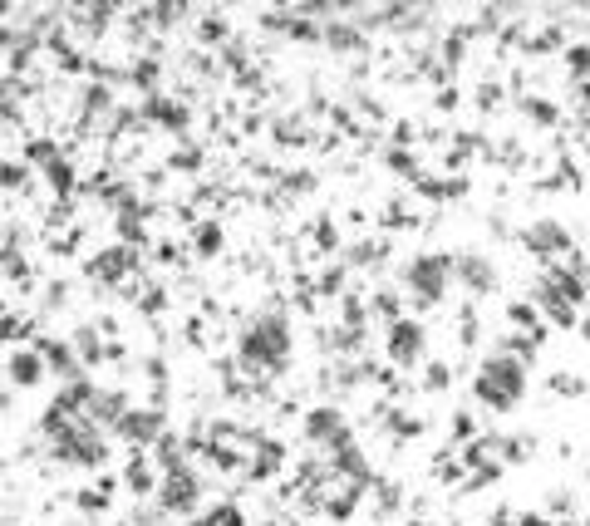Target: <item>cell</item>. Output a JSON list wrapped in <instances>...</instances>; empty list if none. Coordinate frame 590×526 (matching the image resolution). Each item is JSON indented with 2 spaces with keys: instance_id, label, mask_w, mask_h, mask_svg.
Here are the masks:
<instances>
[{
  "instance_id": "cell-20",
  "label": "cell",
  "mask_w": 590,
  "mask_h": 526,
  "mask_svg": "<svg viewBox=\"0 0 590 526\" xmlns=\"http://www.w3.org/2000/svg\"><path fill=\"white\" fill-rule=\"evenodd\" d=\"M418 384H423V394H443V389L453 384V369H448L443 359H433V364H423V379H418Z\"/></svg>"
},
{
  "instance_id": "cell-15",
  "label": "cell",
  "mask_w": 590,
  "mask_h": 526,
  "mask_svg": "<svg viewBox=\"0 0 590 526\" xmlns=\"http://www.w3.org/2000/svg\"><path fill=\"white\" fill-rule=\"evenodd\" d=\"M404 502H409V497H404V482L389 477V472H379V482L369 487V507H374V517H379V522H394V517L404 512Z\"/></svg>"
},
{
  "instance_id": "cell-5",
  "label": "cell",
  "mask_w": 590,
  "mask_h": 526,
  "mask_svg": "<svg viewBox=\"0 0 590 526\" xmlns=\"http://www.w3.org/2000/svg\"><path fill=\"white\" fill-rule=\"evenodd\" d=\"M300 438H305L320 458H335L340 448L359 443V438H354L350 413L340 409V404H315V409H305V418H300Z\"/></svg>"
},
{
  "instance_id": "cell-13",
  "label": "cell",
  "mask_w": 590,
  "mask_h": 526,
  "mask_svg": "<svg viewBox=\"0 0 590 526\" xmlns=\"http://www.w3.org/2000/svg\"><path fill=\"white\" fill-rule=\"evenodd\" d=\"M281 468H286V443L266 433L256 443V453L246 458V482H271V477H281Z\"/></svg>"
},
{
  "instance_id": "cell-2",
  "label": "cell",
  "mask_w": 590,
  "mask_h": 526,
  "mask_svg": "<svg viewBox=\"0 0 590 526\" xmlns=\"http://www.w3.org/2000/svg\"><path fill=\"white\" fill-rule=\"evenodd\" d=\"M35 433H40V448L55 458L59 468L69 472H99L109 463V438H104V423H94L89 413H74L64 409V404H45L40 413V423H35Z\"/></svg>"
},
{
  "instance_id": "cell-16",
  "label": "cell",
  "mask_w": 590,
  "mask_h": 526,
  "mask_svg": "<svg viewBox=\"0 0 590 526\" xmlns=\"http://www.w3.org/2000/svg\"><path fill=\"white\" fill-rule=\"evenodd\" d=\"M187 246H192V256H197V261H212V256H222V251H227V232H222V222H217V217H202V222H192Z\"/></svg>"
},
{
  "instance_id": "cell-26",
  "label": "cell",
  "mask_w": 590,
  "mask_h": 526,
  "mask_svg": "<svg viewBox=\"0 0 590 526\" xmlns=\"http://www.w3.org/2000/svg\"><path fill=\"white\" fill-rule=\"evenodd\" d=\"M581 335H586V340H590V315H586V320H581Z\"/></svg>"
},
{
  "instance_id": "cell-8",
  "label": "cell",
  "mask_w": 590,
  "mask_h": 526,
  "mask_svg": "<svg viewBox=\"0 0 590 526\" xmlns=\"http://www.w3.org/2000/svg\"><path fill=\"white\" fill-rule=\"evenodd\" d=\"M522 246L551 266V261L571 256V232H566V222H556V217H536V222L522 227Z\"/></svg>"
},
{
  "instance_id": "cell-27",
  "label": "cell",
  "mask_w": 590,
  "mask_h": 526,
  "mask_svg": "<svg viewBox=\"0 0 590 526\" xmlns=\"http://www.w3.org/2000/svg\"><path fill=\"white\" fill-rule=\"evenodd\" d=\"M586 261H590V256H586Z\"/></svg>"
},
{
  "instance_id": "cell-10",
  "label": "cell",
  "mask_w": 590,
  "mask_h": 526,
  "mask_svg": "<svg viewBox=\"0 0 590 526\" xmlns=\"http://www.w3.org/2000/svg\"><path fill=\"white\" fill-rule=\"evenodd\" d=\"M5 374H10L15 389H40L45 374H50V364H45L40 345H15V350L5 354Z\"/></svg>"
},
{
  "instance_id": "cell-21",
  "label": "cell",
  "mask_w": 590,
  "mask_h": 526,
  "mask_svg": "<svg viewBox=\"0 0 590 526\" xmlns=\"http://www.w3.org/2000/svg\"><path fill=\"white\" fill-rule=\"evenodd\" d=\"M384 163H389L394 173H404V177H423V163H418V153H413V148H389V153H384Z\"/></svg>"
},
{
  "instance_id": "cell-25",
  "label": "cell",
  "mask_w": 590,
  "mask_h": 526,
  "mask_svg": "<svg viewBox=\"0 0 590 526\" xmlns=\"http://www.w3.org/2000/svg\"><path fill=\"white\" fill-rule=\"evenodd\" d=\"M394 526H428L423 517H409V522H394Z\"/></svg>"
},
{
  "instance_id": "cell-17",
  "label": "cell",
  "mask_w": 590,
  "mask_h": 526,
  "mask_svg": "<svg viewBox=\"0 0 590 526\" xmlns=\"http://www.w3.org/2000/svg\"><path fill=\"white\" fill-rule=\"evenodd\" d=\"M384 433H389V438H399V443H413V438H423V433H428V423H423V418H413V413H404V409H389V404H384Z\"/></svg>"
},
{
  "instance_id": "cell-22",
  "label": "cell",
  "mask_w": 590,
  "mask_h": 526,
  "mask_svg": "<svg viewBox=\"0 0 590 526\" xmlns=\"http://www.w3.org/2000/svg\"><path fill=\"white\" fill-rule=\"evenodd\" d=\"M566 69H571V79L581 84L590 69V40H576V45H566Z\"/></svg>"
},
{
  "instance_id": "cell-11",
  "label": "cell",
  "mask_w": 590,
  "mask_h": 526,
  "mask_svg": "<svg viewBox=\"0 0 590 526\" xmlns=\"http://www.w3.org/2000/svg\"><path fill=\"white\" fill-rule=\"evenodd\" d=\"M123 492H133L138 502H153L158 497V482H163V472L153 463V453H128V463H123Z\"/></svg>"
},
{
  "instance_id": "cell-7",
  "label": "cell",
  "mask_w": 590,
  "mask_h": 526,
  "mask_svg": "<svg viewBox=\"0 0 590 526\" xmlns=\"http://www.w3.org/2000/svg\"><path fill=\"white\" fill-rule=\"evenodd\" d=\"M133 271H138V251L123 246V241L104 246V251H94V256L84 261V276H89L94 286H118V281H128Z\"/></svg>"
},
{
  "instance_id": "cell-4",
  "label": "cell",
  "mask_w": 590,
  "mask_h": 526,
  "mask_svg": "<svg viewBox=\"0 0 590 526\" xmlns=\"http://www.w3.org/2000/svg\"><path fill=\"white\" fill-rule=\"evenodd\" d=\"M458 281V256L448 251H418L404 261V291L413 295V305H443V295Z\"/></svg>"
},
{
  "instance_id": "cell-9",
  "label": "cell",
  "mask_w": 590,
  "mask_h": 526,
  "mask_svg": "<svg viewBox=\"0 0 590 526\" xmlns=\"http://www.w3.org/2000/svg\"><path fill=\"white\" fill-rule=\"evenodd\" d=\"M384 350H389L394 364H418L423 350H428V330H423V320L399 315V320L389 325V335H384Z\"/></svg>"
},
{
  "instance_id": "cell-3",
  "label": "cell",
  "mask_w": 590,
  "mask_h": 526,
  "mask_svg": "<svg viewBox=\"0 0 590 526\" xmlns=\"http://www.w3.org/2000/svg\"><path fill=\"white\" fill-rule=\"evenodd\" d=\"M527 389H531L527 364L507 350L482 354L477 369H472V404H482V409H492V413H512L527 399Z\"/></svg>"
},
{
  "instance_id": "cell-6",
  "label": "cell",
  "mask_w": 590,
  "mask_h": 526,
  "mask_svg": "<svg viewBox=\"0 0 590 526\" xmlns=\"http://www.w3.org/2000/svg\"><path fill=\"white\" fill-rule=\"evenodd\" d=\"M202 497H207V482H202V472L192 468V463L163 472V482H158V507H163L177 526L207 512V507H202Z\"/></svg>"
},
{
  "instance_id": "cell-12",
  "label": "cell",
  "mask_w": 590,
  "mask_h": 526,
  "mask_svg": "<svg viewBox=\"0 0 590 526\" xmlns=\"http://www.w3.org/2000/svg\"><path fill=\"white\" fill-rule=\"evenodd\" d=\"M458 281L468 286V295L497 291V266H492V256H482V251H458Z\"/></svg>"
},
{
  "instance_id": "cell-1",
  "label": "cell",
  "mask_w": 590,
  "mask_h": 526,
  "mask_svg": "<svg viewBox=\"0 0 590 526\" xmlns=\"http://www.w3.org/2000/svg\"><path fill=\"white\" fill-rule=\"evenodd\" d=\"M291 359H295V330H291V315L281 310V300H271V305H261L256 315L241 320L232 364L246 379H256V384L281 379L291 369Z\"/></svg>"
},
{
  "instance_id": "cell-18",
  "label": "cell",
  "mask_w": 590,
  "mask_h": 526,
  "mask_svg": "<svg viewBox=\"0 0 590 526\" xmlns=\"http://www.w3.org/2000/svg\"><path fill=\"white\" fill-rule=\"evenodd\" d=\"M325 45H330V50H340V55H354V50H364V30L335 15V20L325 25Z\"/></svg>"
},
{
  "instance_id": "cell-24",
  "label": "cell",
  "mask_w": 590,
  "mask_h": 526,
  "mask_svg": "<svg viewBox=\"0 0 590 526\" xmlns=\"http://www.w3.org/2000/svg\"><path fill=\"white\" fill-rule=\"evenodd\" d=\"M173 168H177V173H197V168H202V143H197V148H192V143H182V148L173 153Z\"/></svg>"
},
{
  "instance_id": "cell-23",
  "label": "cell",
  "mask_w": 590,
  "mask_h": 526,
  "mask_svg": "<svg viewBox=\"0 0 590 526\" xmlns=\"http://www.w3.org/2000/svg\"><path fill=\"white\" fill-rule=\"evenodd\" d=\"M546 384H551L561 399H581V394H586V379H581V374H551Z\"/></svg>"
},
{
  "instance_id": "cell-19",
  "label": "cell",
  "mask_w": 590,
  "mask_h": 526,
  "mask_svg": "<svg viewBox=\"0 0 590 526\" xmlns=\"http://www.w3.org/2000/svg\"><path fill=\"white\" fill-rule=\"evenodd\" d=\"M541 512H546L551 522H566V517H576V512H581V502H576V492H571V487H551V492L541 497Z\"/></svg>"
},
{
  "instance_id": "cell-14",
  "label": "cell",
  "mask_w": 590,
  "mask_h": 526,
  "mask_svg": "<svg viewBox=\"0 0 590 526\" xmlns=\"http://www.w3.org/2000/svg\"><path fill=\"white\" fill-rule=\"evenodd\" d=\"M143 118L153 123V128H163V133H182L187 123H192V109L173 99V94H153L148 104H143Z\"/></svg>"
}]
</instances>
